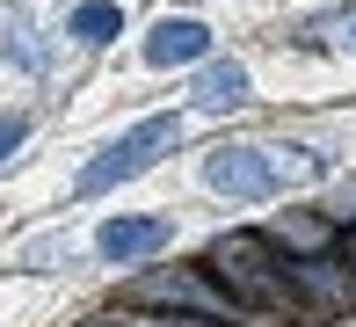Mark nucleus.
Instances as JSON below:
<instances>
[{"label": "nucleus", "instance_id": "nucleus-1", "mask_svg": "<svg viewBox=\"0 0 356 327\" xmlns=\"http://www.w3.org/2000/svg\"><path fill=\"white\" fill-rule=\"evenodd\" d=\"M313 175H327V153H305V145H218L204 160V182L240 204H262L291 182H313Z\"/></svg>", "mask_w": 356, "mask_h": 327}, {"label": "nucleus", "instance_id": "nucleus-2", "mask_svg": "<svg viewBox=\"0 0 356 327\" xmlns=\"http://www.w3.org/2000/svg\"><path fill=\"white\" fill-rule=\"evenodd\" d=\"M175 138H182V124H175V117H145V124H131L124 138H109L102 153L80 168V196H102V189H117V182H131V175H145Z\"/></svg>", "mask_w": 356, "mask_h": 327}, {"label": "nucleus", "instance_id": "nucleus-3", "mask_svg": "<svg viewBox=\"0 0 356 327\" xmlns=\"http://www.w3.org/2000/svg\"><path fill=\"white\" fill-rule=\"evenodd\" d=\"M211 269L225 276V298L233 305H284V276H277V262H269V248L254 233L211 240Z\"/></svg>", "mask_w": 356, "mask_h": 327}, {"label": "nucleus", "instance_id": "nucleus-4", "mask_svg": "<svg viewBox=\"0 0 356 327\" xmlns=\"http://www.w3.org/2000/svg\"><path fill=\"white\" fill-rule=\"evenodd\" d=\"M131 298H138V305H189V313H204V320H225V313H233V298H218V291L204 284V276H189V269H153V276H138Z\"/></svg>", "mask_w": 356, "mask_h": 327}, {"label": "nucleus", "instance_id": "nucleus-5", "mask_svg": "<svg viewBox=\"0 0 356 327\" xmlns=\"http://www.w3.org/2000/svg\"><path fill=\"white\" fill-rule=\"evenodd\" d=\"M168 240H175L168 218H109L95 233V248H102V262H138V255H160Z\"/></svg>", "mask_w": 356, "mask_h": 327}, {"label": "nucleus", "instance_id": "nucleus-6", "mask_svg": "<svg viewBox=\"0 0 356 327\" xmlns=\"http://www.w3.org/2000/svg\"><path fill=\"white\" fill-rule=\"evenodd\" d=\"M204 51H211V29L189 22V15H175V22H160L153 37H145V58L153 65H197Z\"/></svg>", "mask_w": 356, "mask_h": 327}, {"label": "nucleus", "instance_id": "nucleus-7", "mask_svg": "<svg viewBox=\"0 0 356 327\" xmlns=\"http://www.w3.org/2000/svg\"><path fill=\"white\" fill-rule=\"evenodd\" d=\"M189 95H197V109H240V102H248V73H240L233 58H211Z\"/></svg>", "mask_w": 356, "mask_h": 327}, {"label": "nucleus", "instance_id": "nucleus-8", "mask_svg": "<svg viewBox=\"0 0 356 327\" xmlns=\"http://www.w3.org/2000/svg\"><path fill=\"white\" fill-rule=\"evenodd\" d=\"M66 29L80 44H109V37H124V8L117 0H80V8L66 15Z\"/></svg>", "mask_w": 356, "mask_h": 327}, {"label": "nucleus", "instance_id": "nucleus-9", "mask_svg": "<svg viewBox=\"0 0 356 327\" xmlns=\"http://www.w3.org/2000/svg\"><path fill=\"white\" fill-rule=\"evenodd\" d=\"M8 58H15V65H44V51L29 44V22H15V37H8Z\"/></svg>", "mask_w": 356, "mask_h": 327}, {"label": "nucleus", "instance_id": "nucleus-10", "mask_svg": "<svg viewBox=\"0 0 356 327\" xmlns=\"http://www.w3.org/2000/svg\"><path fill=\"white\" fill-rule=\"evenodd\" d=\"M284 240L291 248H320V225L313 218H284Z\"/></svg>", "mask_w": 356, "mask_h": 327}, {"label": "nucleus", "instance_id": "nucleus-11", "mask_svg": "<svg viewBox=\"0 0 356 327\" xmlns=\"http://www.w3.org/2000/svg\"><path fill=\"white\" fill-rule=\"evenodd\" d=\"M22 131H29V117H0V160H8L15 145H22Z\"/></svg>", "mask_w": 356, "mask_h": 327}, {"label": "nucleus", "instance_id": "nucleus-12", "mask_svg": "<svg viewBox=\"0 0 356 327\" xmlns=\"http://www.w3.org/2000/svg\"><path fill=\"white\" fill-rule=\"evenodd\" d=\"M342 262H349V269H356V225H349V233H342Z\"/></svg>", "mask_w": 356, "mask_h": 327}, {"label": "nucleus", "instance_id": "nucleus-13", "mask_svg": "<svg viewBox=\"0 0 356 327\" xmlns=\"http://www.w3.org/2000/svg\"><path fill=\"white\" fill-rule=\"evenodd\" d=\"M88 327H117V320H88Z\"/></svg>", "mask_w": 356, "mask_h": 327}]
</instances>
